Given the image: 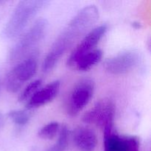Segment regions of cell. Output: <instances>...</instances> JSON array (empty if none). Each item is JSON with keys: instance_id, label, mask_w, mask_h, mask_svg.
Listing matches in <instances>:
<instances>
[{"instance_id": "4", "label": "cell", "mask_w": 151, "mask_h": 151, "mask_svg": "<svg viewBox=\"0 0 151 151\" xmlns=\"http://www.w3.org/2000/svg\"><path fill=\"white\" fill-rule=\"evenodd\" d=\"M115 106L109 99H103L97 102L92 109L85 113L83 121L85 123L94 124L103 131V135L113 132Z\"/></svg>"}, {"instance_id": "18", "label": "cell", "mask_w": 151, "mask_h": 151, "mask_svg": "<svg viewBox=\"0 0 151 151\" xmlns=\"http://www.w3.org/2000/svg\"><path fill=\"white\" fill-rule=\"evenodd\" d=\"M3 124H4V118H3L2 114L0 113V128L2 126Z\"/></svg>"}, {"instance_id": "14", "label": "cell", "mask_w": 151, "mask_h": 151, "mask_svg": "<svg viewBox=\"0 0 151 151\" xmlns=\"http://www.w3.org/2000/svg\"><path fill=\"white\" fill-rule=\"evenodd\" d=\"M60 125L57 122H51L39 130L38 136L43 139H52L60 131Z\"/></svg>"}, {"instance_id": "3", "label": "cell", "mask_w": 151, "mask_h": 151, "mask_svg": "<svg viewBox=\"0 0 151 151\" xmlns=\"http://www.w3.org/2000/svg\"><path fill=\"white\" fill-rule=\"evenodd\" d=\"M48 27V22L45 19H39L34 22L27 31L12 47L9 52V60L16 61L26 55L43 38Z\"/></svg>"}, {"instance_id": "11", "label": "cell", "mask_w": 151, "mask_h": 151, "mask_svg": "<svg viewBox=\"0 0 151 151\" xmlns=\"http://www.w3.org/2000/svg\"><path fill=\"white\" fill-rule=\"evenodd\" d=\"M37 66V58L35 55H32L18 63L10 72L19 82L23 83L25 81H29L35 75Z\"/></svg>"}, {"instance_id": "8", "label": "cell", "mask_w": 151, "mask_h": 151, "mask_svg": "<svg viewBox=\"0 0 151 151\" xmlns=\"http://www.w3.org/2000/svg\"><path fill=\"white\" fill-rule=\"evenodd\" d=\"M104 151H139V140L134 136H120L111 132L104 135Z\"/></svg>"}, {"instance_id": "1", "label": "cell", "mask_w": 151, "mask_h": 151, "mask_svg": "<svg viewBox=\"0 0 151 151\" xmlns=\"http://www.w3.org/2000/svg\"><path fill=\"white\" fill-rule=\"evenodd\" d=\"M98 19L99 10L95 5L86 6L80 10L50 47L43 61V72H50L63 54L96 23Z\"/></svg>"}, {"instance_id": "6", "label": "cell", "mask_w": 151, "mask_h": 151, "mask_svg": "<svg viewBox=\"0 0 151 151\" xmlns=\"http://www.w3.org/2000/svg\"><path fill=\"white\" fill-rule=\"evenodd\" d=\"M139 61L140 55L139 52L128 50L107 59L104 62V68L112 75H124L134 69Z\"/></svg>"}, {"instance_id": "19", "label": "cell", "mask_w": 151, "mask_h": 151, "mask_svg": "<svg viewBox=\"0 0 151 151\" xmlns=\"http://www.w3.org/2000/svg\"><path fill=\"white\" fill-rule=\"evenodd\" d=\"M0 91H1V83H0Z\"/></svg>"}, {"instance_id": "15", "label": "cell", "mask_w": 151, "mask_h": 151, "mask_svg": "<svg viewBox=\"0 0 151 151\" xmlns=\"http://www.w3.org/2000/svg\"><path fill=\"white\" fill-rule=\"evenodd\" d=\"M7 116L12 120V122L19 126H24L29 122L30 119V114L26 111L13 110L9 111Z\"/></svg>"}, {"instance_id": "7", "label": "cell", "mask_w": 151, "mask_h": 151, "mask_svg": "<svg viewBox=\"0 0 151 151\" xmlns=\"http://www.w3.org/2000/svg\"><path fill=\"white\" fill-rule=\"evenodd\" d=\"M107 29V25L103 24L90 30L71 53L67 60L68 66L73 68L80 58L94 50V47L106 34Z\"/></svg>"}, {"instance_id": "5", "label": "cell", "mask_w": 151, "mask_h": 151, "mask_svg": "<svg viewBox=\"0 0 151 151\" xmlns=\"http://www.w3.org/2000/svg\"><path fill=\"white\" fill-rule=\"evenodd\" d=\"M94 90V83L89 78L81 80L71 92L67 106V112L74 116L82 111L89 103Z\"/></svg>"}, {"instance_id": "16", "label": "cell", "mask_w": 151, "mask_h": 151, "mask_svg": "<svg viewBox=\"0 0 151 151\" xmlns=\"http://www.w3.org/2000/svg\"><path fill=\"white\" fill-rule=\"evenodd\" d=\"M41 83H42L41 80L37 79L28 84L26 88L21 93L20 96L19 97V101H24V100L30 98L39 89L41 86Z\"/></svg>"}, {"instance_id": "2", "label": "cell", "mask_w": 151, "mask_h": 151, "mask_svg": "<svg viewBox=\"0 0 151 151\" xmlns=\"http://www.w3.org/2000/svg\"><path fill=\"white\" fill-rule=\"evenodd\" d=\"M47 2L48 1L42 0H23L19 1L3 29L4 36L6 38H13L19 35Z\"/></svg>"}, {"instance_id": "10", "label": "cell", "mask_w": 151, "mask_h": 151, "mask_svg": "<svg viewBox=\"0 0 151 151\" xmlns=\"http://www.w3.org/2000/svg\"><path fill=\"white\" fill-rule=\"evenodd\" d=\"M74 142L80 151H94L97 147L96 134L91 128L78 127L73 134Z\"/></svg>"}, {"instance_id": "9", "label": "cell", "mask_w": 151, "mask_h": 151, "mask_svg": "<svg viewBox=\"0 0 151 151\" xmlns=\"http://www.w3.org/2000/svg\"><path fill=\"white\" fill-rule=\"evenodd\" d=\"M60 86V81H55L48 83L46 86L39 88L29 99L27 108L28 109H36L50 103L58 94Z\"/></svg>"}, {"instance_id": "13", "label": "cell", "mask_w": 151, "mask_h": 151, "mask_svg": "<svg viewBox=\"0 0 151 151\" xmlns=\"http://www.w3.org/2000/svg\"><path fill=\"white\" fill-rule=\"evenodd\" d=\"M68 139H69L68 128L66 125H63L59 131L57 142L47 151H64L68 145Z\"/></svg>"}, {"instance_id": "12", "label": "cell", "mask_w": 151, "mask_h": 151, "mask_svg": "<svg viewBox=\"0 0 151 151\" xmlns=\"http://www.w3.org/2000/svg\"><path fill=\"white\" fill-rule=\"evenodd\" d=\"M103 52L99 49H94L89 52L83 55L75 63L73 68L79 71H88L100 61Z\"/></svg>"}, {"instance_id": "17", "label": "cell", "mask_w": 151, "mask_h": 151, "mask_svg": "<svg viewBox=\"0 0 151 151\" xmlns=\"http://www.w3.org/2000/svg\"><path fill=\"white\" fill-rule=\"evenodd\" d=\"M22 84L19 82L14 76L11 74V72H9L6 75L4 78V86L7 91L10 93H16L20 90L22 88Z\"/></svg>"}]
</instances>
